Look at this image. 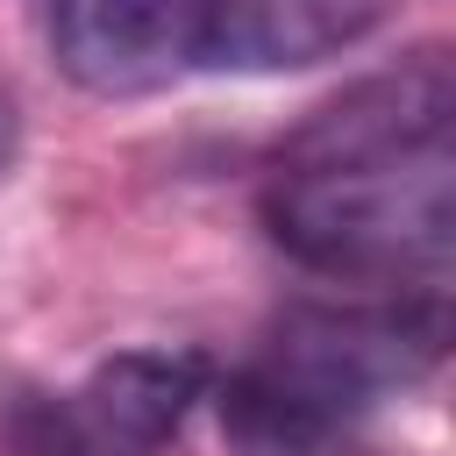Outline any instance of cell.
Returning <instances> with one entry per match:
<instances>
[{"instance_id":"obj_1","label":"cell","mask_w":456,"mask_h":456,"mask_svg":"<svg viewBox=\"0 0 456 456\" xmlns=\"http://www.w3.org/2000/svg\"><path fill=\"white\" fill-rule=\"evenodd\" d=\"M271 242L335 278L435 292L456 249V71L449 50H413L314 107L264 178Z\"/></svg>"},{"instance_id":"obj_2","label":"cell","mask_w":456,"mask_h":456,"mask_svg":"<svg viewBox=\"0 0 456 456\" xmlns=\"http://www.w3.org/2000/svg\"><path fill=\"white\" fill-rule=\"evenodd\" d=\"M36 28L93 100L171 93L207 64V0H36Z\"/></svg>"},{"instance_id":"obj_5","label":"cell","mask_w":456,"mask_h":456,"mask_svg":"<svg viewBox=\"0 0 456 456\" xmlns=\"http://www.w3.org/2000/svg\"><path fill=\"white\" fill-rule=\"evenodd\" d=\"M0 449L7 456H150L114 420H100L86 406V392H43V385L7 392V406H0Z\"/></svg>"},{"instance_id":"obj_3","label":"cell","mask_w":456,"mask_h":456,"mask_svg":"<svg viewBox=\"0 0 456 456\" xmlns=\"http://www.w3.org/2000/svg\"><path fill=\"white\" fill-rule=\"evenodd\" d=\"M392 0H207V64L221 71H306L342 57L385 21Z\"/></svg>"},{"instance_id":"obj_4","label":"cell","mask_w":456,"mask_h":456,"mask_svg":"<svg viewBox=\"0 0 456 456\" xmlns=\"http://www.w3.org/2000/svg\"><path fill=\"white\" fill-rule=\"evenodd\" d=\"M207 356L200 349H121V356H107V363H93L86 370V406L100 413V420H114L135 449H164L178 428H185V413L207 399Z\"/></svg>"}]
</instances>
